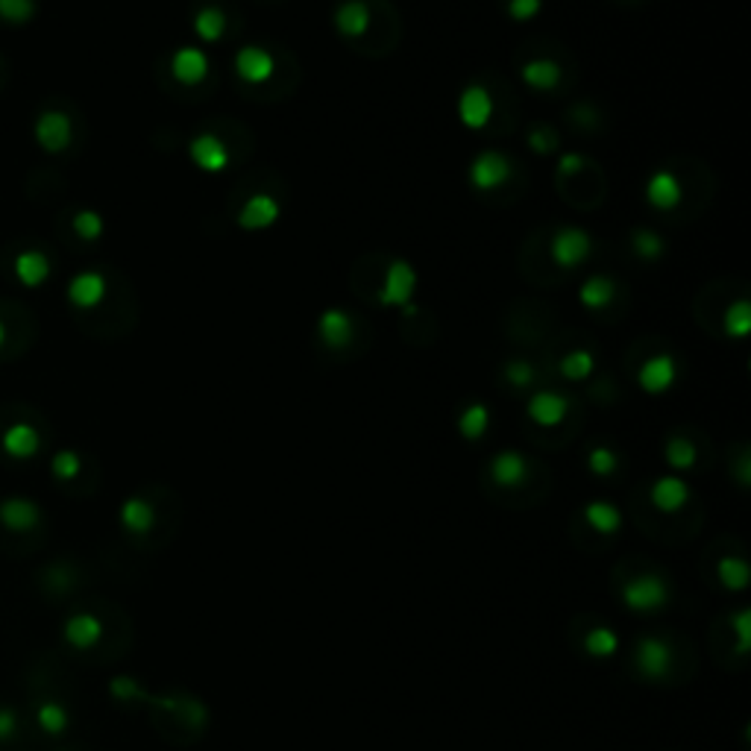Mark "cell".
I'll list each match as a JSON object with an SVG mask.
<instances>
[{
    "instance_id": "6da1fadb",
    "label": "cell",
    "mask_w": 751,
    "mask_h": 751,
    "mask_svg": "<svg viewBox=\"0 0 751 751\" xmlns=\"http://www.w3.org/2000/svg\"><path fill=\"white\" fill-rule=\"evenodd\" d=\"M467 176L476 192H496L511 179V159L499 150H485L469 162Z\"/></svg>"
},
{
    "instance_id": "7a4b0ae2",
    "label": "cell",
    "mask_w": 751,
    "mask_h": 751,
    "mask_svg": "<svg viewBox=\"0 0 751 751\" xmlns=\"http://www.w3.org/2000/svg\"><path fill=\"white\" fill-rule=\"evenodd\" d=\"M593 250V238L585 229H576V227H564L555 232L552 244H549V253H552V262L558 267H564V271H573V267L585 264L587 255Z\"/></svg>"
},
{
    "instance_id": "3957f363",
    "label": "cell",
    "mask_w": 751,
    "mask_h": 751,
    "mask_svg": "<svg viewBox=\"0 0 751 751\" xmlns=\"http://www.w3.org/2000/svg\"><path fill=\"white\" fill-rule=\"evenodd\" d=\"M414 291H417V271H414L408 262H394L385 273L382 291H379V302H382V306L411 311Z\"/></svg>"
},
{
    "instance_id": "277c9868",
    "label": "cell",
    "mask_w": 751,
    "mask_h": 751,
    "mask_svg": "<svg viewBox=\"0 0 751 751\" xmlns=\"http://www.w3.org/2000/svg\"><path fill=\"white\" fill-rule=\"evenodd\" d=\"M622 599L637 613H652L669 602V587L657 576H640L622 590Z\"/></svg>"
},
{
    "instance_id": "5b68a950",
    "label": "cell",
    "mask_w": 751,
    "mask_h": 751,
    "mask_svg": "<svg viewBox=\"0 0 751 751\" xmlns=\"http://www.w3.org/2000/svg\"><path fill=\"white\" fill-rule=\"evenodd\" d=\"M235 74H238V80L250 83V85L267 83L276 74L273 53L259 48V44H244V48L235 53Z\"/></svg>"
},
{
    "instance_id": "8992f818",
    "label": "cell",
    "mask_w": 751,
    "mask_h": 751,
    "mask_svg": "<svg viewBox=\"0 0 751 751\" xmlns=\"http://www.w3.org/2000/svg\"><path fill=\"white\" fill-rule=\"evenodd\" d=\"M675 379H678V364L669 353L646 358L640 370H637V382H640L646 394H666L675 385Z\"/></svg>"
},
{
    "instance_id": "52a82bcc",
    "label": "cell",
    "mask_w": 751,
    "mask_h": 751,
    "mask_svg": "<svg viewBox=\"0 0 751 751\" xmlns=\"http://www.w3.org/2000/svg\"><path fill=\"white\" fill-rule=\"evenodd\" d=\"M188 156L203 174H220L229 165V150L215 132H200V136L188 144Z\"/></svg>"
},
{
    "instance_id": "ba28073f",
    "label": "cell",
    "mask_w": 751,
    "mask_h": 751,
    "mask_svg": "<svg viewBox=\"0 0 751 751\" xmlns=\"http://www.w3.org/2000/svg\"><path fill=\"white\" fill-rule=\"evenodd\" d=\"M458 118L467 130H485L493 118V97L487 94V88L467 85L458 97Z\"/></svg>"
},
{
    "instance_id": "9c48e42d",
    "label": "cell",
    "mask_w": 751,
    "mask_h": 751,
    "mask_svg": "<svg viewBox=\"0 0 751 751\" xmlns=\"http://www.w3.org/2000/svg\"><path fill=\"white\" fill-rule=\"evenodd\" d=\"M282 215V206L276 203V197L271 194H253L238 211V223L246 232H259V229H271L273 223Z\"/></svg>"
},
{
    "instance_id": "30bf717a",
    "label": "cell",
    "mask_w": 751,
    "mask_h": 751,
    "mask_svg": "<svg viewBox=\"0 0 751 751\" xmlns=\"http://www.w3.org/2000/svg\"><path fill=\"white\" fill-rule=\"evenodd\" d=\"M353 332H355V323L344 308H326L317 320V335L329 350H344V346H350Z\"/></svg>"
},
{
    "instance_id": "8fae6325",
    "label": "cell",
    "mask_w": 751,
    "mask_h": 751,
    "mask_svg": "<svg viewBox=\"0 0 751 751\" xmlns=\"http://www.w3.org/2000/svg\"><path fill=\"white\" fill-rule=\"evenodd\" d=\"M171 74L183 85H197L209 76V56L200 48H179L171 56Z\"/></svg>"
},
{
    "instance_id": "7c38bea8",
    "label": "cell",
    "mask_w": 751,
    "mask_h": 751,
    "mask_svg": "<svg viewBox=\"0 0 751 751\" xmlns=\"http://www.w3.org/2000/svg\"><path fill=\"white\" fill-rule=\"evenodd\" d=\"M681 179L672 171H655L646 183V200L657 211H672L681 203Z\"/></svg>"
},
{
    "instance_id": "4fadbf2b",
    "label": "cell",
    "mask_w": 751,
    "mask_h": 751,
    "mask_svg": "<svg viewBox=\"0 0 751 751\" xmlns=\"http://www.w3.org/2000/svg\"><path fill=\"white\" fill-rule=\"evenodd\" d=\"M669 666H672V648L666 640L646 637V640L637 646V669H640L646 678H664Z\"/></svg>"
},
{
    "instance_id": "5bb4252c",
    "label": "cell",
    "mask_w": 751,
    "mask_h": 751,
    "mask_svg": "<svg viewBox=\"0 0 751 751\" xmlns=\"http://www.w3.org/2000/svg\"><path fill=\"white\" fill-rule=\"evenodd\" d=\"M36 139L44 150L59 153L71 144V121L62 112H44L36 123Z\"/></svg>"
},
{
    "instance_id": "9a60e30c",
    "label": "cell",
    "mask_w": 751,
    "mask_h": 751,
    "mask_svg": "<svg viewBox=\"0 0 751 751\" xmlns=\"http://www.w3.org/2000/svg\"><path fill=\"white\" fill-rule=\"evenodd\" d=\"M490 476L499 487H520L529 478V458L514 450L499 452L490 461Z\"/></svg>"
},
{
    "instance_id": "2e32d148",
    "label": "cell",
    "mask_w": 751,
    "mask_h": 751,
    "mask_svg": "<svg viewBox=\"0 0 751 751\" xmlns=\"http://www.w3.org/2000/svg\"><path fill=\"white\" fill-rule=\"evenodd\" d=\"M335 30L341 32V36L346 39H358V36H364V32L370 30V21H373V15H370V6L364 4V0H344V4L335 9Z\"/></svg>"
},
{
    "instance_id": "e0dca14e",
    "label": "cell",
    "mask_w": 751,
    "mask_h": 751,
    "mask_svg": "<svg viewBox=\"0 0 751 751\" xmlns=\"http://www.w3.org/2000/svg\"><path fill=\"white\" fill-rule=\"evenodd\" d=\"M567 408H569V402L560 394H552V390H537V394L529 399V417L537 425H546V429H552V425L564 420Z\"/></svg>"
},
{
    "instance_id": "ac0fdd59",
    "label": "cell",
    "mask_w": 751,
    "mask_h": 751,
    "mask_svg": "<svg viewBox=\"0 0 751 751\" xmlns=\"http://www.w3.org/2000/svg\"><path fill=\"white\" fill-rule=\"evenodd\" d=\"M687 499H690L687 481H681L675 476H664L652 485V502H655V508H660L664 514L681 511L684 505H687Z\"/></svg>"
},
{
    "instance_id": "d6986e66",
    "label": "cell",
    "mask_w": 751,
    "mask_h": 751,
    "mask_svg": "<svg viewBox=\"0 0 751 751\" xmlns=\"http://www.w3.org/2000/svg\"><path fill=\"white\" fill-rule=\"evenodd\" d=\"M520 76L532 92H555L560 83V65L555 59H529L520 68Z\"/></svg>"
},
{
    "instance_id": "ffe728a7",
    "label": "cell",
    "mask_w": 751,
    "mask_h": 751,
    "mask_svg": "<svg viewBox=\"0 0 751 751\" xmlns=\"http://www.w3.org/2000/svg\"><path fill=\"white\" fill-rule=\"evenodd\" d=\"M106 294V279L100 276V273H80V276H74V282L68 288V297L74 306H80V308H92L97 306L100 300H103Z\"/></svg>"
},
{
    "instance_id": "44dd1931",
    "label": "cell",
    "mask_w": 751,
    "mask_h": 751,
    "mask_svg": "<svg viewBox=\"0 0 751 751\" xmlns=\"http://www.w3.org/2000/svg\"><path fill=\"white\" fill-rule=\"evenodd\" d=\"M0 523L13 532H27L39 523V508L27 499H6L0 502Z\"/></svg>"
},
{
    "instance_id": "7402d4cb",
    "label": "cell",
    "mask_w": 751,
    "mask_h": 751,
    "mask_svg": "<svg viewBox=\"0 0 751 751\" xmlns=\"http://www.w3.org/2000/svg\"><path fill=\"white\" fill-rule=\"evenodd\" d=\"M100 634H103V629H100V622L92 613H76L74 620H68V625H65V640L76 648L94 646L100 640Z\"/></svg>"
},
{
    "instance_id": "603a6c76",
    "label": "cell",
    "mask_w": 751,
    "mask_h": 751,
    "mask_svg": "<svg viewBox=\"0 0 751 751\" xmlns=\"http://www.w3.org/2000/svg\"><path fill=\"white\" fill-rule=\"evenodd\" d=\"M616 294V285L611 282V279H604V276H590L585 285L578 288V300H581V306L585 308H604V306H611V300Z\"/></svg>"
},
{
    "instance_id": "cb8c5ba5",
    "label": "cell",
    "mask_w": 751,
    "mask_h": 751,
    "mask_svg": "<svg viewBox=\"0 0 751 751\" xmlns=\"http://www.w3.org/2000/svg\"><path fill=\"white\" fill-rule=\"evenodd\" d=\"M4 450L13 455V458H30L32 452L39 450V434L36 429H30L27 423H18L13 425L6 434H4Z\"/></svg>"
},
{
    "instance_id": "d4e9b609",
    "label": "cell",
    "mask_w": 751,
    "mask_h": 751,
    "mask_svg": "<svg viewBox=\"0 0 751 751\" xmlns=\"http://www.w3.org/2000/svg\"><path fill=\"white\" fill-rule=\"evenodd\" d=\"M585 520L599 534H613V532H620L622 514H620V508H616V505H611V502H590V505L585 508Z\"/></svg>"
},
{
    "instance_id": "484cf974",
    "label": "cell",
    "mask_w": 751,
    "mask_h": 751,
    "mask_svg": "<svg viewBox=\"0 0 751 751\" xmlns=\"http://www.w3.org/2000/svg\"><path fill=\"white\" fill-rule=\"evenodd\" d=\"M194 32L203 41H220L223 32H227V15L218 6H203L194 15Z\"/></svg>"
},
{
    "instance_id": "4316f807",
    "label": "cell",
    "mask_w": 751,
    "mask_h": 751,
    "mask_svg": "<svg viewBox=\"0 0 751 751\" xmlns=\"http://www.w3.org/2000/svg\"><path fill=\"white\" fill-rule=\"evenodd\" d=\"M121 523L127 525L130 532L144 534L153 529L156 514L144 499H130V502H123V508H121Z\"/></svg>"
},
{
    "instance_id": "83f0119b",
    "label": "cell",
    "mask_w": 751,
    "mask_h": 751,
    "mask_svg": "<svg viewBox=\"0 0 751 751\" xmlns=\"http://www.w3.org/2000/svg\"><path fill=\"white\" fill-rule=\"evenodd\" d=\"M487 425H490V411H487V406H481V402L467 406L461 411V417H458V432H461L467 441H478V437L487 432Z\"/></svg>"
},
{
    "instance_id": "f1b7e54d",
    "label": "cell",
    "mask_w": 751,
    "mask_h": 751,
    "mask_svg": "<svg viewBox=\"0 0 751 751\" xmlns=\"http://www.w3.org/2000/svg\"><path fill=\"white\" fill-rule=\"evenodd\" d=\"M15 273L24 285H41L50 273V264L41 253H21L15 262Z\"/></svg>"
},
{
    "instance_id": "f546056e",
    "label": "cell",
    "mask_w": 751,
    "mask_h": 751,
    "mask_svg": "<svg viewBox=\"0 0 751 751\" xmlns=\"http://www.w3.org/2000/svg\"><path fill=\"white\" fill-rule=\"evenodd\" d=\"M593 367H596V358L587 350H573L569 355L560 358V376L569 379V382H581V379H587L593 373Z\"/></svg>"
},
{
    "instance_id": "4dcf8cb0",
    "label": "cell",
    "mask_w": 751,
    "mask_h": 751,
    "mask_svg": "<svg viewBox=\"0 0 751 751\" xmlns=\"http://www.w3.org/2000/svg\"><path fill=\"white\" fill-rule=\"evenodd\" d=\"M725 332L737 341H743L751 332V306L746 300H737L725 308Z\"/></svg>"
},
{
    "instance_id": "1f68e13d",
    "label": "cell",
    "mask_w": 751,
    "mask_h": 751,
    "mask_svg": "<svg viewBox=\"0 0 751 751\" xmlns=\"http://www.w3.org/2000/svg\"><path fill=\"white\" fill-rule=\"evenodd\" d=\"M666 461L675 469H690L696 464V446L690 441H684V437H672L666 443Z\"/></svg>"
},
{
    "instance_id": "d6a6232c",
    "label": "cell",
    "mask_w": 751,
    "mask_h": 751,
    "mask_svg": "<svg viewBox=\"0 0 751 751\" xmlns=\"http://www.w3.org/2000/svg\"><path fill=\"white\" fill-rule=\"evenodd\" d=\"M587 652L590 655H596V657H611L616 652V634L611 629H596V631H590L587 634Z\"/></svg>"
},
{
    "instance_id": "836d02e7",
    "label": "cell",
    "mask_w": 751,
    "mask_h": 751,
    "mask_svg": "<svg viewBox=\"0 0 751 751\" xmlns=\"http://www.w3.org/2000/svg\"><path fill=\"white\" fill-rule=\"evenodd\" d=\"M664 238H660V235H655V232H637L634 235V253L640 255V259H660V255H664Z\"/></svg>"
},
{
    "instance_id": "e575fe53",
    "label": "cell",
    "mask_w": 751,
    "mask_h": 751,
    "mask_svg": "<svg viewBox=\"0 0 751 751\" xmlns=\"http://www.w3.org/2000/svg\"><path fill=\"white\" fill-rule=\"evenodd\" d=\"M616 464H620V458H616L613 450H608V446H596L590 455H587V467L593 469L596 476H611L616 473Z\"/></svg>"
},
{
    "instance_id": "d590c367",
    "label": "cell",
    "mask_w": 751,
    "mask_h": 751,
    "mask_svg": "<svg viewBox=\"0 0 751 751\" xmlns=\"http://www.w3.org/2000/svg\"><path fill=\"white\" fill-rule=\"evenodd\" d=\"M39 722L48 734H62L65 725H68V716H65V711L59 708V704L50 702V704H41L39 708Z\"/></svg>"
},
{
    "instance_id": "8d00e7d4",
    "label": "cell",
    "mask_w": 751,
    "mask_h": 751,
    "mask_svg": "<svg viewBox=\"0 0 751 751\" xmlns=\"http://www.w3.org/2000/svg\"><path fill=\"white\" fill-rule=\"evenodd\" d=\"M722 581L731 590H743L746 587V581H748V567H746V560H739V558H731V560H722Z\"/></svg>"
},
{
    "instance_id": "74e56055",
    "label": "cell",
    "mask_w": 751,
    "mask_h": 751,
    "mask_svg": "<svg viewBox=\"0 0 751 751\" xmlns=\"http://www.w3.org/2000/svg\"><path fill=\"white\" fill-rule=\"evenodd\" d=\"M541 9H543V0H508V18L517 21V24L537 18Z\"/></svg>"
},
{
    "instance_id": "f35d334b",
    "label": "cell",
    "mask_w": 751,
    "mask_h": 751,
    "mask_svg": "<svg viewBox=\"0 0 751 751\" xmlns=\"http://www.w3.org/2000/svg\"><path fill=\"white\" fill-rule=\"evenodd\" d=\"M505 379L514 388H529L534 382V367L529 362H523V358H517V362H508L505 364Z\"/></svg>"
},
{
    "instance_id": "ab89813d",
    "label": "cell",
    "mask_w": 751,
    "mask_h": 751,
    "mask_svg": "<svg viewBox=\"0 0 751 751\" xmlns=\"http://www.w3.org/2000/svg\"><path fill=\"white\" fill-rule=\"evenodd\" d=\"M74 229L83 235V238L88 241H94L100 232H103V220H100V215H94V211H80V215L74 218Z\"/></svg>"
},
{
    "instance_id": "60d3db41",
    "label": "cell",
    "mask_w": 751,
    "mask_h": 751,
    "mask_svg": "<svg viewBox=\"0 0 751 751\" xmlns=\"http://www.w3.org/2000/svg\"><path fill=\"white\" fill-rule=\"evenodd\" d=\"M32 15V0H0V18L27 21Z\"/></svg>"
},
{
    "instance_id": "b9f144b4",
    "label": "cell",
    "mask_w": 751,
    "mask_h": 751,
    "mask_svg": "<svg viewBox=\"0 0 751 751\" xmlns=\"http://www.w3.org/2000/svg\"><path fill=\"white\" fill-rule=\"evenodd\" d=\"M53 473L59 478H74L76 473H80V458H76L74 452H59L53 458Z\"/></svg>"
},
{
    "instance_id": "7bdbcfd3",
    "label": "cell",
    "mask_w": 751,
    "mask_h": 751,
    "mask_svg": "<svg viewBox=\"0 0 751 751\" xmlns=\"http://www.w3.org/2000/svg\"><path fill=\"white\" fill-rule=\"evenodd\" d=\"M581 167H585V156H578V153H564L558 159V174L560 176H573L578 174Z\"/></svg>"
},
{
    "instance_id": "ee69618b",
    "label": "cell",
    "mask_w": 751,
    "mask_h": 751,
    "mask_svg": "<svg viewBox=\"0 0 751 751\" xmlns=\"http://www.w3.org/2000/svg\"><path fill=\"white\" fill-rule=\"evenodd\" d=\"M15 728H18V716L13 711H4L0 708V739H9L15 734Z\"/></svg>"
},
{
    "instance_id": "f6af8a7d",
    "label": "cell",
    "mask_w": 751,
    "mask_h": 751,
    "mask_svg": "<svg viewBox=\"0 0 751 751\" xmlns=\"http://www.w3.org/2000/svg\"><path fill=\"white\" fill-rule=\"evenodd\" d=\"M529 141H532V148H534L537 153H549V150H552V141H549V139L543 136V130H534Z\"/></svg>"
},
{
    "instance_id": "bcb514c9",
    "label": "cell",
    "mask_w": 751,
    "mask_h": 751,
    "mask_svg": "<svg viewBox=\"0 0 751 751\" xmlns=\"http://www.w3.org/2000/svg\"><path fill=\"white\" fill-rule=\"evenodd\" d=\"M0 346H4V323H0Z\"/></svg>"
}]
</instances>
